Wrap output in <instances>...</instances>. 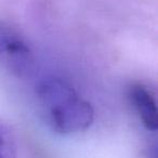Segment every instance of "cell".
<instances>
[{
    "mask_svg": "<svg viewBox=\"0 0 158 158\" xmlns=\"http://www.w3.org/2000/svg\"><path fill=\"white\" fill-rule=\"evenodd\" d=\"M42 115L53 131L74 134L86 131L94 120V110L75 88L59 77H48L37 87Z\"/></svg>",
    "mask_w": 158,
    "mask_h": 158,
    "instance_id": "cell-1",
    "label": "cell"
},
{
    "mask_svg": "<svg viewBox=\"0 0 158 158\" xmlns=\"http://www.w3.org/2000/svg\"><path fill=\"white\" fill-rule=\"evenodd\" d=\"M128 97L143 126L149 131L155 132L158 128L156 100L151 90L142 84H133L129 88Z\"/></svg>",
    "mask_w": 158,
    "mask_h": 158,
    "instance_id": "cell-3",
    "label": "cell"
},
{
    "mask_svg": "<svg viewBox=\"0 0 158 158\" xmlns=\"http://www.w3.org/2000/svg\"><path fill=\"white\" fill-rule=\"evenodd\" d=\"M35 65L27 41L14 29L0 25V66L18 77H26Z\"/></svg>",
    "mask_w": 158,
    "mask_h": 158,
    "instance_id": "cell-2",
    "label": "cell"
},
{
    "mask_svg": "<svg viewBox=\"0 0 158 158\" xmlns=\"http://www.w3.org/2000/svg\"><path fill=\"white\" fill-rule=\"evenodd\" d=\"M0 158H18V145L14 133L0 119Z\"/></svg>",
    "mask_w": 158,
    "mask_h": 158,
    "instance_id": "cell-4",
    "label": "cell"
}]
</instances>
